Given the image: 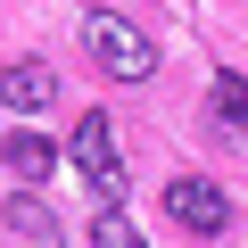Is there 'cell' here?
<instances>
[{"instance_id": "1", "label": "cell", "mask_w": 248, "mask_h": 248, "mask_svg": "<svg viewBox=\"0 0 248 248\" xmlns=\"http://www.w3.org/2000/svg\"><path fill=\"white\" fill-rule=\"evenodd\" d=\"M83 50H91V66H99V75H116V83H149V75H157V42H149L141 25H124L116 9H91Z\"/></svg>"}, {"instance_id": "2", "label": "cell", "mask_w": 248, "mask_h": 248, "mask_svg": "<svg viewBox=\"0 0 248 248\" xmlns=\"http://www.w3.org/2000/svg\"><path fill=\"white\" fill-rule=\"evenodd\" d=\"M66 157L83 166V182H91V199H99V207H124V166H116V133H108V116H99V108L75 124Z\"/></svg>"}, {"instance_id": "3", "label": "cell", "mask_w": 248, "mask_h": 248, "mask_svg": "<svg viewBox=\"0 0 248 248\" xmlns=\"http://www.w3.org/2000/svg\"><path fill=\"white\" fill-rule=\"evenodd\" d=\"M166 215H174L182 232H223V223H232V199H223L215 182H199V174H174V182H166Z\"/></svg>"}, {"instance_id": "4", "label": "cell", "mask_w": 248, "mask_h": 248, "mask_svg": "<svg viewBox=\"0 0 248 248\" xmlns=\"http://www.w3.org/2000/svg\"><path fill=\"white\" fill-rule=\"evenodd\" d=\"M58 99V66L50 58H9V66H0V108H9V116H42Z\"/></svg>"}, {"instance_id": "5", "label": "cell", "mask_w": 248, "mask_h": 248, "mask_svg": "<svg viewBox=\"0 0 248 248\" xmlns=\"http://www.w3.org/2000/svg\"><path fill=\"white\" fill-rule=\"evenodd\" d=\"M0 223H9L17 240H58V215H50V207H42L33 190H17L9 207H0Z\"/></svg>"}, {"instance_id": "6", "label": "cell", "mask_w": 248, "mask_h": 248, "mask_svg": "<svg viewBox=\"0 0 248 248\" xmlns=\"http://www.w3.org/2000/svg\"><path fill=\"white\" fill-rule=\"evenodd\" d=\"M50 166H58V149H50V141L33 133V124H25V133H9V174H25V182H42Z\"/></svg>"}, {"instance_id": "7", "label": "cell", "mask_w": 248, "mask_h": 248, "mask_svg": "<svg viewBox=\"0 0 248 248\" xmlns=\"http://www.w3.org/2000/svg\"><path fill=\"white\" fill-rule=\"evenodd\" d=\"M91 248H149V240L133 232V215H124V207H99V215H91Z\"/></svg>"}, {"instance_id": "8", "label": "cell", "mask_w": 248, "mask_h": 248, "mask_svg": "<svg viewBox=\"0 0 248 248\" xmlns=\"http://www.w3.org/2000/svg\"><path fill=\"white\" fill-rule=\"evenodd\" d=\"M207 108H215L223 124H240V116H248V75H215V91H207Z\"/></svg>"}, {"instance_id": "9", "label": "cell", "mask_w": 248, "mask_h": 248, "mask_svg": "<svg viewBox=\"0 0 248 248\" xmlns=\"http://www.w3.org/2000/svg\"><path fill=\"white\" fill-rule=\"evenodd\" d=\"M99 9H116V0H99Z\"/></svg>"}]
</instances>
